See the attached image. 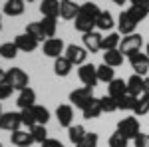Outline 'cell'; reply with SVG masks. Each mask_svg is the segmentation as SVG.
<instances>
[{"instance_id": "obj_36", "label": "cell", "mask_w": 149, "mask_h": 147, "mask_svg": "<svg viewBox=\"0 0 149 147\" xmlns=\"http://www.w3.org/2000/svg\"><path fill=\"white\" fill-rule=\"evenodd\" d=\"M107 143H109V147H127V143H129V139H127L123 133H119V131H115V133H111L109 135V139H107Z\"/></svg>"}, {"instance_id": "obj_5", "label": "cell", "mask_w": 149, "mask_h": 147, "mask_svg": "<svg viewBox=\"0 0 149 147\" xmlns=\"http://www.w3.org/2000/svg\"><path fill=\"white\" fill-rule=\"evenodd\" d=\"M117 131H119V133H123L127 139H135V137L141 133V131H139L137 117H123V119L117 123Z\"/></svg>"}, {"instance_id": "obj_51", "label": "cell", "mask_w": 149, "mask_h": 147, "mask_svg": "<svg viewBox=\"0 0 149 147\" xmlns=\"http://www.w3.org/2000/svg\"><path fill=\"white\" fill-rule=\"evenodd\" d=\"M0 30H2V16H0Z\"/></svg>"}, {"instance_id": "obj_8", "label": "cell", "mask_w": 149, "mask_h": 147, "mask_svg": "<svg viewBox=\"0 0 149 147\" xmlns=\"http://www.w3.org/2000/svg\"><path fill=\"white\" fill-rule=\"evenodd\" d=\"M66 58H68L74 66H81V64H86L88 50H86V48H81V46L70 44V46H66Z\"/></svg>"}, {"instance_id": "obj_33", "label": "cell", "mask_w": 149, "mask_h": 147, "mask_svg": "<svg viewBox=\"0 0 149 147\" xmlns=\"http://www.w3.org/2000/svg\"><path fill=\"white\" fill-rule=\"evenodd\" d=\"M26 34H30L34 40H38V42H46V40H44L46 34H44V30H42L40 22H30L28 26H26Z\"/></svg>"}, {"instance_id": "obj_42", "label": "cell", "mask_w": 149, "mask_h": 147, "mask_svg": "<svg viewBox=\"0 0 149 147\" xmlns=\"http://www.w3.org/2000/svg\"><path fill=\"white\" fill-rule=\"evenodd\" d=\"M12 91H14V88H12L10 84L4 79V82H0V100H6V98H10Z\"/></svg>"}, {"instance_id": "obj_15", "label": "cell", "mask_w": 149, "mask_h": 147, "mask_svg": "<svg viewBox=\"0 0 149 147\" xmlns=\"http://www.w3.org/2000/svg\"><path fill=\"white\" fill-rule=\"evenodd\" d=\"M14 44L18 46V50L20 52H34L36 48H38V40H34L30 34H20V36H16L14 38Z\"/></svg>"}, {"instance_id": "obj_35", "label": "cell", "mask_w": 149, "mask_h": 147, "mask_svg": "<svg viewBox=\"0 0 149 147\" xmlns=\"http://www.w3.org/2000/svg\"><path fill=\"white\" fill-rule=\"evenodd\" d=\"M30 133H32V137H34L36 143H44L48 139V131H46V125H32L30 127Z\"/></svg>"}, {"instance_id": "obj_29", "label": "cell", "mask_w": 149, "mask_h": 147, "mask_svg": "<svg viewBox=\"0 0 149 147\" xmlns=\"http://www.w3.org/2000/svg\"><path fill=\"white\" fill-rule=\"evenodd\" d=\"M135 103H137V98L131 95V93H125V95H121L117 100V109H121V111H133Z\"/></svg>"}, {"instance_id": "obj_45", "label": "cell", "mask_w": 149, "mask_h": 147, "mask_svg": "<svg viewBox=\"0 0 149 147\" xmlns=\"http://www.w3.org/2000/svg\"><path fill=\"white\" fill-rule=\"evenodd\" d=\"M139 98H145V100H149V78L145 79V86H143V93H141Z\"/></svg>"}, {"instance_id": "obj_41", "label": "cell", "mask_w": 149, "mask_h": 147, "mask_svg": "<svg viewBox=\"0 0 149 147\" xmlns=\"http://www.w3.org/2000/svg\"><path fill=\"white\" fill-rule=\"evenodd\" d=\"M20 115H22V125H26V127H32V125H36V119H34V113H32V107L22 109V111H20Z\"/></svg>"}, {"instance_id": "obj_25", "label": "cell", "mask_w": 149, "mask_h": 147, "mask_svg": "<svg viewBox=\"0 0 149 147\" xmlns=\"http://www.w3.org/2000/svg\"><path fill=\"white\" fill-rule=\"evenodd\" d=\"M103 64H107V66H111V68H117V66L123 64V54H121L119 50H107V52L103 54Z\"/></svg>"}, {"instance_id": "obj_14", "label": "cell", "mask_w": 149, "mask_h": 147, "mask_svg": "<svg viewBox=\"0 0 149 147\" xmlns=\"http://www.w3.org/2000/svg\"><path fill=\"white\" fill-rule=\"evenodd\" d=\"M78 12H80V6L74 0H60V16L64 20H76Z\"/></svg>"}, {"instance_id": "obj_12", "label": "cell", "mask_w": 149, "mask_h": 147, "mask_svg": "<svg viewBox=\"0 0 149 147\" xmlns=\"http://www.w3.org/2000/svg\"><path fill=\"white\" fill-rule=\"evenodd\" d=\"M74 26H76V30H78V32L88 34V32H92V28L95 26V18H92V16H88L86 12L80 10V12H78V16H76Z\"/></svg>"}, {"instance_id": "obj_9", "label": "cell", "mask_w": 149, "mask_h": 147, "mask_svg": "<svg viewBox=\"0 0 149 147\" xmlns=\"http://www.w3.org/2000/svg\"><path fill=\"white\" fill-rule=\"evenodd\" d=\"M66 52V46H64V42L60 40V38H48L46 42H44V54H46L48 58H60L62 54Z\"/></svg>"}, {"instance_id": "obj_52", "label": "cell", "mask_w": 149, "mask_h": 147, "mask_svg": "<svg viewBox=\"0 0 149 147\" xmlns=\"http://www.w3.org/2000/svg\"><path fill=\"white\" fill-rule=\"evenodd\" d=\"M2 113H4V111H2V105H0V115H2Z\"/></svg>"}, {"instance_id": "obj_24", "label": "cell", "mask_w": 149, "mask_h": 147, "mask_svg": "<svg viewBox=\"0 0 149 147\" xmlns=\"http://www.w3.org/2000/svg\"><path fill=\"white\" fill-rule=\"evenodd\" d=\"M24 0H6L4 4V14L6 16H20L24 14Z\"/></svg>"}, {"instance_id": "obj_49", "label": "cell", "mask_w": 149, "mask_h": 147, "mask_svg": "<svg viewBox=\"0 0 149 147\" xmlns=\"http://www.w3.org/2000/svg\"><path fill=\"white\" fill-rule=\"evenodd\" d=\"M129 2H131V4H139L141 0H129Z\"/></svg>"}, {"instance_id": "obj_1", "label": "cell", "mask_w": 149, "mask_h": 147, "mask_svg": "<svg viewBox=\"0 0 149 147\" xmlns=\"http://www.w3.org/2000/svg\"><path fill=\"white\" fill-rule=\"evenodd\" d=\"M141 46H143V36L137 34V32H133V34L121 38L117 50H119L123 56H131L133 52H139V50H141Z\"/></svg>"}, {"instance_id": "obj_26", "label": "cell", "mask_w": 149, "mask_h": 147, "mask_svg": "<svg viewBox=\"0 0 149 147\" xmlns=\"http://www.w3.org/2000/svg\"><path fill=\"white\" fill-rule=\"evenodd\" d=\"M119 42H121V36L117 34V32H111V34L103 36L102 50L103 52H107V50H117V48H119Z\"/></svg>"}, {"instance_id": "obj_10", "label": "cell", "mask_w": 149, "mask_h": 147, "mask_svg": "<svg viewBox=\"0 0 149 147\" xmlns=\"http://www.w3.org/2000/svg\"><path fill=\"white\" fill-rule=\"evenodd\" d=\"M84 48L88 50V52H92V54H95V52H100L102 50V40L103 36L100 34V32H88V34H84Z\"/></svg>"}, {"instance_id": "obj_2", "label": "cell", "mask_w": 149, "mask_h": 147, "mask_svg": "<svg viewBox=\"0 0 149 147\" xmlns=\"http://www.w3.org/2000/svg\"><path fill=\"white\" fill-rule=\"evenodd\" d=\"M6 82L10 84L14 90H26L28 88V84H30V78H28V74L24 72L22 68H10L6 72Z\"/></svg>"}, {"instance_id": "obj_37", "label": "cell", "mask_w": 149, "mask_h": 147, "mask_svg": "<svg viewBox=\"0 0 149 147\" xmlns=\"http://www.w3.org/2000/svg\"><path fill=\"white\" fill-rule=\"evenodd\" d=\"M100 103H102V109L105 113L117 111V100L111 98V95H103V98H100Z\"/></svg>"}, {"instance_id": "obj_38", "label": "cell", "mask_w": 149, "mask_h": 147, "mask_svg": "<svg viewBox=\"0 0 149 147\" xmlns=\"http://www.w3.org/2000/svg\"><path fill=\"white\" fill-rule=\"evenodd\" d=\"M97 141H100V137H97V133H93V131H88L86 133V137L81 139L80 143L76 147H97Z\"/></svg>"}, {"instance_id": "obj_30", "label": "cell", "mask_w": 149, "mask_h": 147, "mask_svg": "<svg viewBox=\"0 0 149 147\" xmlns=\"http://www.w3.org/2000/svg\"><path fill=\"white\" fill-rule=\"evenodd\" d=\"M111 79H115V70L111 68V66H107V64L97 66V82H105V84H109Z\"/></svg>"}, {"instance_id": "obj_32", "label": "cell", "mask_w": 149, "mask_h": 147, "mask_svg": "<svg viewBox=\"0 0 149 147\" xmlns=\"http://www.w3.org/2000/svg\"><path fill=\"white\" fill-rule=\"evenodd\" d=\"M40 26H42V30H44V34H46V40L48 38H54L56 36V18H50V16H44V20L40 22Z\"/></svg>"}, {"instance_id": "obj_43", "label": "cell", "mask_w": 149, "mask_h": 147, "mask_svg": "<svg viewBox=\"0 0 149 147\" xmlns=\"http://www.w3.org/2000/svg\"><path fill=\"white\" fill-rule=\"evenodd\" d=\"M135 147H149V135L147 133H139L135 139H133Z\"/></svg>"}, {"instance_id": "obj_53", "label": "cell", "mask_w": 149, "mask_h": 147, "mask_svg": "<svg viewBox=\"0 0 149 147\" xmlns=\"http://www.w3.org/2000/svg\"><path fill=\"white\" fill-rule=\"evenodd\" d=\"M28 2H34V0H28Z\"/></svg>"}, {"instance_id": "obj_11", "label": "cell", "mask_w": 149, "mask_h": 147, "mask_svg": "<svg viewBox=\"0 0 149 147\" xmlns=\"http://www.w3.org/2000/svg\"><path fill=\"white\" fill-rule=\"evenodd\" d=\"M117 28H119V34H123V36H129V34H133L135 32V28H137V22L125 12H121L119 14V20H117Z\"/></svg>"}, {"instance_id": "obj_16", "label": "cell", "mask_w": 149, "mask_h": 147, "mask_svg": "<svg viewBox=\"0 0 149 147\" xmlns=\"http://www.w3.org/2000/svg\"><path fill=\"white\" fill-rule=\"evenodd\" d=\"M81 113H84V119H95V117H100L103 113L100 100H97V98H92V100L88 102V105L81 109Z\"/></svg>"}, {"instance_id": "obj_34", "label": "cell", "mask_w": 149, "mask_h": 147, "mask_svg": "<svg viewBox=\"0 0 149 147\" xmlns=\"http://www.w3.org/2000/svg\"><path fill=\"white\" fill-rule=\"evenodd\" d=\"M18 46L14 42H6V44H0V58H6V60H12V58L18 56Z\"/></svg>"}, {"instance_id": "obj_19", "label": "cell", "mask_w": 149, "mask_h": 147, "mask_svg": "<svg viewBox=\"0 0 149 147\" xmlns=\"http://www.w3.org/2000/svg\"><path fill=\"white\" fill-rule=\"evenodd\" d=\"M143 86H145V78H143V76H137V74H133L131 78L127 79V93H131V95L139 98V95L143 93Z\"/></svg>"}, {"instance_id": "obj_21", "label": "cell", "mask_w": 149, "mask_h": 147, "mask_svg": "<svg viewBox=\"0 0 149 147\" xmlns=\"http://www.w3.org/2000/svg\"><path fill=\"white\" fill-rule=\"evenodd\" d=\"M40 12H42V16L58 18L60 16V0H42Z\"/></svg>"}, {"instance_id": "obj_54", "label": "cell", "mask_w": 149, "mask_h": 147, "mask_svg": "<svg viewBox=\"0 0 149 147\" xmlns=\"http://www.w3.org/2000/svg\"><path fill=\"white\" fill-rule=\"evenodd\" d=\"M0 147H2V143H0Z\"/></svg>"}, {"instance_id": "obj_47", "label": "cell", "mask_w": 149, "mask_h": 147, "mask_svg": "<svg viewBox=\"0 0 149 147\" xmlns=\"http://www.w3.org/2000/svg\"><path fill=\"white\" fill-rule=\"evenodd\" d=\"M4 79H6V72H2V70H0V82H4Z\"/></svg>"}, {"instance_id": "obj_40", "label": "cell", "mask_w": 149, "mask_h": 147, "mask_svg": "<svg viewBox=\"0 0 149 147\" xmlns=\"http://www.w3.org/2000/svg\"><path fill=\"white\" fill-rule=\"evenodd\" d=\"M133 113H135V115H145V113H149V100L137 98V103H135V107H133Z\"/></svg>"}, {"instance_id": "obj_6", "label": "cell", "mask_w": 149, "mask_h": 147, "mask_svg": "<svg viewBox=\"0 0 149 147\" xmlns=\"http://www.w3.org/2000/svg\"><path fill=\"white\" fill-rule=\"evenodd\" d=\"M78 76L84 82V86L95 88V84H97V66H93V64H81L80 70H78Z\"/></svg>"}, {"instance_id": "obj_4", "label": "cell", "mask_w": 149, "mask_h": 147, "mask_svg": "<svg viewBox=\"0 0 149 147\" xmlns=\"http://www.w3.org/2000/svg\"><path fill=\"white\" fill-rule=\"evenodd\" d=\"M92 98H93V88H88V86L78 88V90H74L70 93V102L74 103L76 107H80V109H84Z\"/></svg>"}, {"instance_id": "obj_3", "label": "cell", "mask_w": 149, "mask_h": 147, "mask_svg": "<svg viewBox=\"0 0 149 147\" xmlns=\"http://www.w3.org/2000/svg\"><path fill=\"white\" fill-rule=\"evenodd\" d=\"M129 58V64H131V68H133V72L137 74V76H145L149 72V56L147 54H143L141 50L139 52H133Z\"/></svg>"}, {"instance_id": "obj_46", "label": "cell", "mask_w": 149, "mask_h": 147, "mask_svg": "<svg viewBox=\"0 0 149 147\" xmlns=\"http://www.w3.org/2000/svg\"><path fill=\"white\" fill-rule=\"evenodd\" d=\"M111 2H113V4H117V6H123L127 0H111Z\"/></svg>"}, {"instance_id": "obj_7", "label": "cell", "mask_w": 149, "mask_h": 147, "mask_svg": "<svg viewBox=\"0 0 149 147\" xmlns=\"http://www.w3.org/2000/svg\"><path fill=\"white\" fill-rule=\"evenodd\" d=\"M22 125V115L16 111H6L0 115V129L4 131H16Z\"/></svg>"}, {"instance_id": "obj_50", "label": "cell", "mask_w": 149, "mask_h": 147, "mask_svg": "<svg viewBox=\"0 0 149 147\" xmlns=\"http://www.w3.org/2000/svg\"><path fill=\"white\" fill-rule=\"evenodd\" d=\"M145 50H147V52H145V54H147V56H149V44H147V48H145Z\"/></svg>"}, {"instance_id": "obj_22", "label": "cell", "mask_w": 149, "mask_h": 147, "mask_svg": "<svg viewBox=\"0 0 149 147\" xmlns=\"http://www.w3.org/2000/svg\"><path fill=\"white\" fill-rule=\"evenodd\" d=\"M72 68H74V64L70 62L66 56H60L54 60V72H56V76H68L70 72H72Z\"/></svg>"}, {"instance_id": "obj_48", "label": "cell", "mask_w": 149, "mask_h": 147, "mask_svg": "<svg viewBox=\"0 0 149 147\" xmlns=\"http://www.w3.org/2000/svg\"><path fill=\"white\" fill-rule=\"evenodd\" d=\"M141 4H143V6L147 8V12H149V0H141Z\"/></svg>"}, {"instance_id": "obj_20", "label": "cell", "mask_w": 149, "mask_h": 147, "mask_svg": "<svg viewBox=\"0 0 149 147\" xmlns=\"http://www.w3.org/2000/svg\"><path fill=\"white\" fill-rule=\"evenodd\" d=\"M56 117H58V123L62 125V127H70V125H72V119H74V109H72V105H58Z\"/></svg>"}, {"instance_id": "obj_31", "label": "cell", "mask_w": 149, "mask_h": 147, "mask_svg": "<svg viewBox=\"0 0 149 147\" xmlns=\"http://www.w3.org/2000/svg\"><path fill=\"white\" fill-rule=\"evenodd\" d=\"M32 113H34V119L38 125H46L50 119V111L44 105H32Z\"/></svg>"}, {"instance_id": "obj_27", "label": "cell", "mask_w": 149, "mask_h": 147, "mask_svg": "<svg viewBox=\"0 0 149 147\" xmlns=\"http://www.w3.org/2000/svg\"><path fill=\"white\" fill-rule=\"evenodd\" d=\"M127 14H129V16H131V18H133V20L139 24V22H143V20L147 18L149 12H147V8H145V6H143V4L139 2V4H133V6H129Z\"/></svg>"}, {"instance_id": "obj_18", "label": "cell", "mask_w": 149, "mask_h": 147, "mask_svg": "<svg viewBox=\"0 0 149 147\" xmlns=\"http://www.w3.org/2000/svg\"><path fill=\"white\" fill-rule=\"evenodd\" d=\"M127 93V82H123V79H111L109 84H107V95H111V98H115V100H119L121 95H125Z\"/></svg>"}, {"instance_id": "obj_28", "label": "cell", "mask_w": 149, "mask_h": 147, "mask_svg": "<svg viewBox=\"0 0 149 147\" xmlns=\"http://www.w3.org/2000/svg\"><path fill=\"white\" fill-rule=\"evenodd\" d=\"M86 133H88V131H86L84 125H70L68 127V137H70V141H72L74 145H78L81 139L86 137Z\"/></svg>"}, {"instance_id": "obj_39", "label": "cell", "mask_w": 149, "mask_h": 147, "mask_svg": "<svg viewBox=\"0 0 149 147\" xmlns=\"http://www.w3.org/2000/svg\"><path fill=\"white\" fill-rule=\"evenodd\" d=\"M80 10H81V12H86L88 16L95 18V20H97V16L102 14L100 6H97V4H93V2H86V4H81V6H80Z\"/></svg>"}, {"instance_id": "obj_13", "label": "cell", "mask_w": 149, "mask_h": 147, "mask_svg": "<svg viewBox=\"0 0 149 147\" xmlns=\"http://www.w3.org/2000/svg\"><path fill=\"white\" fill-rule=\"evenodd\" d=\"M10 141H12V145H16V147H30L32 143H34V137H32V133H30V129H28V131L16 129V131H12Z\"/></svg>"}, {"instance_id": "obj_17", "label": "cell", "mask_w": 149, "mask_h": 147, "mask_svg": "<svg viewBox=\"0 0 149 147\" xmlns=\"http://www.w3.org/2000/svg\"><path fill=\"white\" fill-rule=\"evenodd\" d=\"M34 102H36V91L32 90V88L22 90L20 93H18V100H16V103H18V107H20V109H28V107L36 105Z\"/></svg>"}, {"instance_id": "obj_44", "label": "cell", "mask_w": 149, "mask_h": 147, "mask_svg": "<svg viewBox=\"0 0 149 147\" xmlns=\"http://www.w3.org/2000/svg\"><path fill=\"white\" fill-rule=\"evenodd\" d=\"M40 145H42V147H64V143H62V141H58V139H50V137H48L46 141H44V143H40Z\"/></svg>"}, {"instance_id": "obj_23", "label": "cell", "mask_w": 149, "mask_h": 147, "mask_svg": "<svg viewBox=\"0 0 149 147\" xmlns=\"http://www.w3.org/2000/svg\"><path fill=\"white\" fill-rule=\"evenodd\" d=\"M113 16H111V12L107 10H102V14L97 16V20H95V26H97V30H102V32H107V30H111L113 28Z\"/></svg>"}]
</instances>
